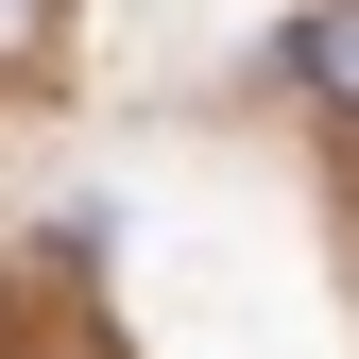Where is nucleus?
<instances>
[{
  "label": "nucleus",
  "instance_id": "obj_1",
  "mask_svg": "<svg viewBox=\"0 0 359 359\" xmlns=\"http://www.w3.org/2000/svg\"><path fill=\"white\" fill-rule=\"evenodd\" d=\"M291 69L325 86L342 120H359V0H325V18H291Z\"/></svg>",
  "mask_w": 359,
  "mask_h": 359
},
{
  "label": "nucleus",
  "instance_id": "obj_2",
  "mask_svg": "<svg viewBox=\"0 0 359 359\" xmlns=\"http://www.w3.org/2000/svg\"><path fill=\"white\" fill-rule=\"evenodd\" d=\"M34 34H52V0H0V69H18V52H34Z\"/></svg>",
  "mask_w": 359,
  "mask_h": 359
}]
</instances>
